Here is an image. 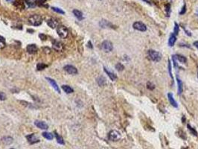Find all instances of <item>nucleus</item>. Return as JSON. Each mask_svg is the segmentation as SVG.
I'll list each match as a JSON object with an SVG mask.
<instances>
[{
    "instance_id": "1",
    "label": "nucleus",
    "mask_w": 198,
    "mask_h": 149,
    "mask_svg": "<svg viewBox=\"0 0 198 149\" xmlns=\"http://www.w3.org/2000/svg\"><path fill=\"white\" fill-rule=\"evenodd\" d=\"M43 19L40 15L34 14L28 18V22L34 26H39L42 24Z\"/></svg>"
},
{
    "instance_id": "2",
    "label": "nucleus",
    "mask_w": 198,
    "mask_h": 149,
    "mask_svg": "<svg viewBox=\"0 0 198 149\" xmlns=\"http://www.w3.org/2000/svg\"><path fill=\"white\" fill-rule=\"evenodd\" d=\"M148 53V56L150 57V58L154 62H159L162 59V54L159 51L151 49L149 50Z\"/></svg>"
},
{
    "instance_id": "3",
    "label": "nucleus",
    "mask_w": 198,
    "mask_h": 149,
    "mask_svg": "<svg viewBox=\"0 0 198 149\" xmlns=\"http://www.w3.org/2000/svg\"><path fill=\"white\" fill-rule=\"evenodd\" d=\"M101 49L105 52H110L113 49V43L109 40H104L101 44Z\"/></svg>"
},
{
    "instance_id": "4",
    "label": "nucleus",
    "mask_w": 198,
    "mask_h": 149,
    "mask_svg": "<svg viewBox=\"0 0 198 149\" xmlns=\"http://www.w3.org/2000/svg\"><path fill=\"white\" fill-rule=\"evenodd\" d=\"M121 133L116 130L111 131L108 135V138L111 141H118L121 139Z\"/></svg>"
},
{
    "instance_id": "5",
    "label": "nucleus",
    "mask_w": 198,
    "mask_h": 149,
    "mask_svg": "<svg viewBox=\"0 0 198 149\" xmlns=\"http://www.w3.org/2000/svg\"><path fill=\"white\" fill-rule=\"evenodd\" d=\"M133 27L134 29L139 31V32H144L147 30L146 25L142 22H135L133 25Z\"/></svg>"
},
{
    "instance_id": "6",
    "label": "nucleus",
    "mask_w": 198,
    "mask_h": 149,
    "mask_svg": "<svg viewBox=\"0 0 198 149\" xmlns=\"http://www.w3.org/2000/svg\"><path fill=\"white\" fill-rule=\"evenodd\" d=\"M57 34L61 38H66L69 34V31L65 26H59L57 28Z\"/></svg>"
},
{
    "instance_id": "7",
    "label": "nucleus",
    "mask_w": 198,
    "mask_h": 149,
    "mask_svg": "<svg viewBox=\"0 0 198 149\" xmlns=\"http://www.w3.org/2000/svg\"><path fill=\"white\" fill-rule=\"evenodd\" d=\"M53 49L57 51H62L64 49V46H63V44L60 42V41H57V40H54L53 43Z\"/></svg>"
},
{
    "instance_id": "8",
    "label": "nucleus",
    "mask_w": 198,
    "mask_h": 149,
    "mask_svg": "<svg viewBox=\"0 0 198 149\" xmlns=\"http://www.w3.org/2000/svg\"><path fill=\"white\" fill-rule=\"evenodd\" d=\"M64 69L67 73L70 75H76L78 73V69L72 65H66L64 66Z\"/></svg>"
},
{
    "instance_id": "9",
    "label": "nucleus",
    "mask_w": 198,
    "mask_h": 149,
    "mask_svg": "<svg viewBox=\"0 0 198 149\" xmlns=\"http://www.w3.org/2000/svg\"><path fill=\"white\" fill-rule=\"evenodd\" d=\"M34 125L40 129H43V130H47L49 128V126L48 125L43 122V121H39V120H36L34 122Z\"/></svg>"
},
{
    "instance_id": "10",
    "label": "nucleus",
    "mask_w": 198,
    "mask_h": 149,
    "mask_svg": "<svg viewBox=\"0 0 198 149\" xmlns=\"http://www.w3.org/2000/svg\"><path fill=\"white\" fill-rule=\"evenodd\" d=\"M26 138H27L28 142H29L30 144H31V145H32V144H34V143H37V142H40L39 139L37 138V136L34 133L30 134V135H28V136H26Z\"/></svg>"
},
{
    "instance_id": "11",
    "label": "nucleus",
    "mask_w": 198,
    "mask_h": 149,
    "mask_svg": "<svg viewBox=\"0 0 198 149\" xmlns=\"http://www.w3.org/2000/svg\"><path fill=\"white\" fill-rule=\"evenodd\" d=\"M99 25L101 28H115L116 27L111 23L109 21L107 20H105V19H102L100 22H99Z\"/></svg>"
},
{
    "instance_id": "12",
    "label": "nucleus",
    "mask_w": 198,
    "mask_h": 149,
    "mask_svg": "<svg viewBox=\"0 0 198 149\" xmlns=\"http://www.w3.org/2000/svg\"><path fill=\"white\" fill-rule=\"evenodd\" d=\"M46 78V80L49 82L50 84L53 86V88H54V89L57 93H60V88H59L57 83H56V81H55L54 80L50 78Z\"/></svg>"
},
{
    "instance_id": "13",
    "label": "nucleus",
    "mask_w": 198,
    "mask_h": 149,
    "mask_svg": "<svg viewBox=\"0 0 198 149\" xmlns=\"http://www.w3.org/2000/svg\"><path fill=\"white\" fill-rule=\"evenodd\" d=\"M168 100L171 103V104L174 107H178V104H177V102L174 100V96H173V94L171 93H168Z\"/></svg>"
},
{
    "instance_id": "14",
    "label": "nucleus",
    "mask_w": 198,
    "mask_h": 149,
    "mask_svg": "<svg viewBox=\"0 0 198 149\" xmlns=\"http://www.w3.org/2000/svg\"><path fill=\"white\" fill-rule=\"evenodd\" d=\"M176 40H177V37L174 34H171L170 35V37L168 39V46L170 47H172L174 46V43H176Z\"/></svg>"
},
{
    "instance_id": "15",
    "label": "nucleus",
    "mask_w": 198,
    "mask_h": 149,
    "mask_svg": "<svg viewBox=\"0 0 198 149\" xmlns=\"http://www.w3.org/2000/svg\"><path fill=\"white\" fill-rule=\"evenodd\" d=\"M47 24H48V25L49 26L50 28H55L57 26V21L55 19H53V18H51V19H49L48 21H47Z\"/></svg>"
},
{
    "instance_id": "16",
    "label": "nucleus",
    "mask_w": 198,
    "mask_h": 149,
    "mask_svg": "<svg viewBox=\"0 0 198 149\" xmlns=\"http://www.w3.org/2000/svg\"><path fill=\"white\" fill-rule=\"evenodd\" d=\"M104 72L108 75V76L110 77V78L112 81H116V79H117V76H116V74H114L113 72H110V70H108L106 67H104Z\"/></svg>"
},
{
    "instance_id": "17",
    "label": "nucleus",
    "mask_w": 198,
    "mask_h": 149,
    "mask_svg": "<svg viewBox=\"0 0 198 149\" xmlns=\"http://www.w3.org/2000/svg\"><path fill=\"white\" fill-rule=\"evenodd\" d=\"M37 51V47L34 44H30L27 46V51L29 54H34Z\"/></svg>"
},
{
    "instance_id": "18",
    "label": "nucleus",
    "mask_w": 198,
    "mask_h": 149,
    "mask_svg": "<svg viewBox=\"0 0 198 149\" xmlns=\"http://www.w3.org/2000/svg\"><path fill=\"white\" fill-rule=\"evenodd\" d=\"M2 142L4 145H10L13 142V138L10 136H4L2 138Z\"/></svg>"
},
{
    "instance_id": "19",
    "label": "nucleus",
    "mask_w": 198,
    "mask_h": 149,
    "mask_svg": "<svg viewBox=\"0 0 198 149\" xmlns=\"http://www.w3.org/2000/svg\"><path fill=\"white\" fill-rule=\"evenodd\" d=\"M174 57V58L176 60H177L178 61H180V63L182 64H186L187 62V59L185 57L182 56V55H180V54H175V55H173Z\"/></svg>"
},
{
    "instance_id": "20",
    "label": "nucleus",
    "mask_w": 198,
    "mask_h": 149,
    "mask_svg": "<svg viewBox=\"0 0 198 149\" xmlns=\"http://www.w3.org/2000/svg\"><path fill=\"white\" fill-rule=\"evenodd\" d=\"M73 14H74V15H75V17H76L78 20H82L83 19V14L81 11H78V10H74L73 11Z\"/></svg>"
},
{
    "instance_id": "21",
    "label": "nucleus",
    "mask_w": 198,
    "mask_h": 149,
    "mask_svg": "<svg viewBox=\"0 0 198 149\" xmlns=\"http://www.w3.org/2000/svg\"><path fill=\"white\" fill-rule=\"evenodd\" d=\"M177 81L178 84V94L180 95L182 93V82L181 79L179 78L178 75H177Z\"/></svg>"
},
{
    "instance_id": "22",
    "label": "nucleus",
    "mask_w": 198,
    "mask_h": 149,
    "mask_svg": "<svg viewBox=\"0 0 198 149\" xmlns=\"http://www.w3.org/2000/svg\"><path fill=\"white\" fill-rule=\"evenodd\" d=\"M62 89L63 90V91H64L65 93H66L67 94L72 93L74 92V90H73L72 87H70L69 86H68V85H63V86H62Z\"/></svg>"
},
{
    "instance_id": "23",
    "label": "nucleus",
    "mask_w": 198,
    "mask_h": 149,
    "mask_svg": "<svg viewBox=\"0 0 198 149\" xmlns=\"http://www.w3.org/2000/svg\"><path fill=\"white\" fill-rule=\"evenodd\" d=\"M42 134H43V136L44 138H46V139H49V140H51V139H53V138H54V136H53V134H52L51 133L43 132Z\"/></svg>"
},
{
    "instance_id": "24",
    "label": "nucleus",
    "mask_w": 198,
    "mask_h": 149,
    "mask_svg": "<svg viewBox=\"0 0 198 149\" xmlns=\"http://www.w3.org/2000/svg\"><path fill=\"white\" fill-rule=\"evenodd\" d=\"M97 81H98V83L99 86H104L105 84H106V79H105V78L104 77H103V76H101V77H99L98 78V80H97Z\"/></svg>"
},
{
    "instance_id": "25",
    "label": "nucleus",
    "mask_w": 198,
    "mask_h": 149,
    "mask_svg": "<svg viewBox=\"0 0 198 149\" xmlns=\"http://www.w3.org/2000/svg\"><path fill=\"white\" fill-rule=\"evenodd\" d=\"M54 133H55V136H56V139H57V142L59 144L63 145V144H64V140H63V137L60 136L58 133H57L56 132H54Z\"/></svg>"
},
{
    "instance_id": "26",
    "label": "nucleus",
    "mask_w": 198,
    "mask_h": 149,
    "mask_svg": "<svg viewBox=\"0 0 198 149\" xmlns=\"http://www.w3.org/2000/svg\"><path fill=\"white\" fill-rule=\"evenodd\" d=\"M47 65L45 64H43V63H39L37 65V70L40 71V70H43L44 69H46L47 67Z\"/></svg>"
},
{
    "instance_id": "27",
    "label": "nucleus",
    "mask_w": 198,
    "mask_h": 149,
    "mask_svg": "<svg viewBox=\"0 0 198 149\" xmlns=\"http://www.w3.org/2000/svg\"><path fill=\"white\" fill-rule=\"evenodd\" d=\"M180 32V26L177 24V22H174V32L175 35H177Z\"/></svg>"
},
{
    "instance_id": "28",
    "label": "nucleus",
    "mask_w": 198,
    "mask_h": 149,
    "mask_svg": "<svg viewBox=\"0 0 198 149\" xmlns=\"http://www.w3.org/2000/svg\"><path fill=\"white\" fill-rule=\"evenodd\" d=\"M52 10H53L54 11H55L56 13H58V14H65V12H64L62 9H60V8H59L52 7Z\"/></svg>"
},
{
    "instance_id": "29",
    "label": "nucleus",
    "mask_w": 198,
    "mask_h": 149,
    "mask_svg": "<svg viewBox=\"0 0 198 149\" xmlns=\"http://www.w3.org/2000/svg\"><path fill=\"white\" fill-rule=\"evenodd\" d=\"M116 69L118 72H121V71H123L124 69V65L122 64L118 63L116 65Z\"/></svg>"
},
{
    "instance_id": "30",
    "label": "nucleus",
    "mask_w": 198,
    "mask_h": 149,
    "mask_svg": "<svg viewBox=\"0 0 198 149\" xmlns=\"http://www.w3.org/2000/svg\"><path fill=\"white\" fill-rule=\"evenodd\" d=\"M5 47V39L0 37V49H2Z\"/></svg>"
},
{
    "instance_id": "31",
    "label": "nucleus",
    "mask_w": 198,
    "mask_h": 149,
    "mask_svg": "<svg viewBox=\"0 0 198 149\" xmlns=\"http://www.w3.org/2000/svg\"><path fill=\"white\" fill-rule=\"evenodd\" d=\"M168 71H169V75H170V76H171V78H172V80L174 79V77H173V75H172V72H171V61L168 59Z\"/></svg>"
},
{
    "instance_id": "32",
    "label": "nucleus",
    "mask_w": 198,
    "mask_h": 149,
    "mask_svg": "<svg viewBox=\"0 0 198 149\" xmlns=\"http://www.w3.org/2000/svg\"><path fill=\"white\" fill-rule=\"evenodd\" d=\"M187 127H188V130L191 131V133H192V134H194V136H197V132L194 130V128H191V126H190V125H187Z\"/></svg>"
},
{
    "instance_id": "33",
    "label": "nucleus",
    "mask_w": 198,
    "mask_h": 149,
    "mask_svg": "<svg viewBox=\"0 0 198 149\" xmlns=\"http://www.w3.org/2000/svg\"><path fill=\"white\" fill-rule=\"evenodd\" d=\"M165 11H166V13H167L168 16H169L170 12H171V5L169 3L165 5Z\"/></svg>"
},
{
    "instance_id": "34",
    "label": "nucleus",
    "mask_w": 198,
    "mask_h": 149,
    "mask_svg": "<svg viewBox=\"0 0 198 149\" xmlns=\"http://www.w3.org/2000/svg\"><path fill=\"white\" fill-rule=\"evenodd\" d=\"M147 87H148V89L152 90H153V89L155 88V85L153 83H151V82H148V83H147Z\"/></svg>"
},
{
    "instance_id": "35",
    "label": "nucleus",
    "mask_w": 198,
    "mask_h": 149,
    "mask_svg": "<svg viewBox=\"0 0 198 149\" xmlns=\"http://www.w3.org/2000/svg\"><path fill=\"white\" fill-rule=\"evenodd\" d=\"M185 12H186V5L185 4H184V5L182 6V10L180 11V15H182V14H185Z\"/></svg>"
},
{
    "instance_id": "36",
    "label": "nucleus",
    "mask_w": 198,
    "mask_h": 149,
    "mask_svg": "<svg viewBox=\"0 0 198 149\" xmlns=\"http://www.w3.org/2000/svg\"><path fill=\"white\" fill-rule=\"evenodd\" d=\"M6 99V96L4 93L0 92V101H5Z\"/></svg>"
},
{
    "instance_id": "37",
    "label": "nucleus",
    "mask_w": 198,
    "mask_h": 149,
    "mask_svg": "<svg viewBox=\"0 0 198 149\" xmlns=\"http://www.w3.org/2000/svg\"><path fill=\"white\" fill-rule=\"evenodd\" d=\"M43 51H44L46 54H49L50 52H51V49H50L49 47H44V48L43 49Z\"/></svg>"
},
{
    "instance_id": "38",
    "label": "nucleus",
    "mask_w": 198,
    "mask_h": 149,
    "mask_svg": "<svg viewBox=\"0 0 198 149\" xmlns=\"http://www.w3.org/2000/svg\"><path fill=\"white\" fill-rule=\"evenodd\" d=\"M39 36H40V38H41L43 40H46V38H47V37H46V35H44V34H40Z\"/></svg>"
},
{
    "instance_id": "39",
    "label": "nucleus",
    "mask_w": 198,
    "mask_h": 149,
    "mask_svg": "<svg viewBox=\"0 0 198 149\" xmlns=\"http://www.w3.org/2000/svg\"><path fill=\"white\" fill-rule=\"evenodd\" d=\"M182 28L184 29V31H185V34H187V35H188V36H191V32H188V30H186L184 27H182Z\"/></svg>"
},
{
    "instance_id": "40",
    "label": "nucleus",
    "mask_w": 198,
    "mask_h": 149,
    "mask_svg": "<svg viewBox=\"0 0 198 149\" xmlns=\"http://www.w3.org/2000/svg\"><path fill=\"white\" fill-rule=\"evenodd\" d=\"M196 48H197L198 49V41H195L194 43V44H193Z\"/></svg>"
},
{
    "instance_id": "41",
    "label": "nucleus",
    "mask_w": 198,
    "mask_h": 149,
    "mask_svg": "<svg viewBox=\"0 0 198 149\" xmlns=\"http://www.w3.org/2000/svg\"><path fill=\"white\" fill-rule=\"evenodd\" d=\"M88 46H89V48L92 49V43H91V41H89V43H88Z\"/></svg>"
},
{
    "instance_id": "42",
    "label": "nucleus",
    "mask_w": 198,
    "mask_h": 149,
    "mask_svg": "<svg viewBox=\"0 0 198 149\" xmlns=\"http://www.w3.org/2000/svg\"><path fill=\"white\" fill-rule=\"evenodd\" d=\"M37 2H40V3H43L46 0H36Z\"/></svg>"
},
{
    "instance_id": "43",
    "label": "nucleus",
    "mask_w": 198,
    "mask_h": 149,
    "mask_svg": "<svg viewBox=\"0 0 198 149\" xmlns=\"http://www.w3.org/2000/svg\"><path fill=\"white\" fill-rule=\"evenodd\" d=\"M142 1H143V2H146V3H148V5H150V4H151V3L149 2L148 0H142Z\"/></svg>"
},
{
    "instance_id": "44",
    "label": "nucleus",
    "mask_w": 198,
    "mask_h": 149,
    "mask_svg": "<svg viewBox=\"0 0 198 149\" xmlns=\"http://www.w3.org/2000/svg\"><path fill=\"white\" fill-rule=\"evenodd\" d=\"M8 1H12V0H8Z\"/></svg>"
},
{
    "instance_id": "45",
    "label": "nucleus",
    "mask_w": 198,
    "mask_h": 149,
    "mask_svg": "<svg viewBox=\"0 0 198 149\" xmlns=\"http://www.w3.org/2000/svg\"><path fill=\"white\" fill-rule=\"evenodd\" d=\"M197 78H198V71H197Z\"/></svg>"
},
{
    "instance_id": "46",
    "label": "nucleus",
    "mask_w": 198,
    "mask_h": 149,
    "mask_svg": "<svg viewBox=\"0 0 198 149\" xmlns=\"http://www.w3.org/2000/svg\"><path fill=\"white\" fill-rule=\"evenodd\" d=\"M197 15H198V10H197Z\"/></svg>"
},
{
    "instance_id": "47",
    "label": "nucleus",
    "mask_w": 198,
    "mask_h": 149,
    "mask_svg": "<svg viewBox=\"0 0 198 149\" xmlns=\"http://www.w3.org/2000/svg\"><path fill=\"white\" fill-rule=\"evenodd\" d=\"M11 149H14V148H11Z\"/></svg>"
}]
</instances>
